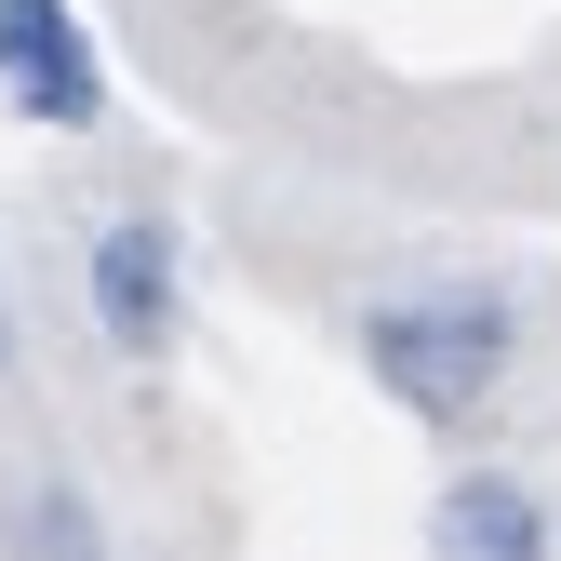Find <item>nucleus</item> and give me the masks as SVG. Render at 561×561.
<instances>
[{"label":"nucleus","instance_id":"1","mask_svg":"<svg viewBox=\"0 0 561 561\" xmlns=\"http://www.w3.org/2000/svg\"><path fill=\"white\" fill-rule=\"evenodd\" d=\"M347 362H362V388H375L388 414L468 442L481 414L508 401V375H522V295H508V280H481V267L388 280V295L347 308Z\"/></svg>","mask_w":561,"mask_h":561},{"label":"nucleus","instance_id":"2","mask_svg":"<svg viewBox=\"0 0 561 561\" xmlns=\"http://www.w3.org/2000/svg\"><path fill=\"white\" fill-rule=\"evenodd\" d=\"M81 321L107 362H174L187 347V228L161 201H121L81 241Z\"/></svg>","mask_w":561,"mask_h":561},{"label":"nucleus","instance_id":"3","mask_svg":"<svg viewBox=\"0 0 561 561\" xmlns=\"http://www.w3.org/2000/svg\"><path fill=\"white\" fill-rule=\"evenodd\" d=\"M0 107L27 134H107V54L81 0H0Z\"/></svg>","mask_w":561,"mask_h":561},{"label":"nucleus","instance_id":"4","mask_svg":"<svg viewBox=\"0 0 561 561\" xmlns=\"http://www.w3.org/2000/svg\"><path fill=\"white\" fill-rule=\"evenodd\" d=\"M428 548L442 561H548L561 548V508L535 495L508 455H468L442 495H428Z\"/></svg>","mask_w":561,"mask_h":561},{"label":"nucleus","instance_id":"5","mask_svg":"<svg viewBox=\"0 0 561 561\" xmlns=\"http://www.w3.org/2000/svg\"><path fill=\"white\" fill-rule=\"evenodd\" d=\"M14 548H107V508L81 481H27L14 495Z\"/></svg>","mask_w":561,"mask_h":561},{"label":"nucleus","instance_id":"6","mask_svg":"<svg viewBox=\"0 0 561 561\" xmlns=\"http://www.w3.org/2000/svg\"><path fill=\"white\" fill-rule=\"evenodd\" d=\"M14 347H27V334H14V295H0V388H14Z\"/></svg>","mask_w":561,"mask_h":561}]
</instances>
